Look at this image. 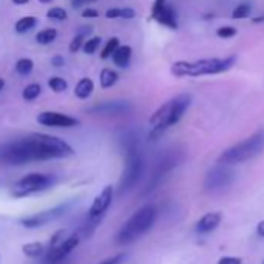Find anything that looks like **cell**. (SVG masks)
Wrapping results in <instances>:
<instances>
[{
    "label": "cell",
    "instance_id": "obj_34",
    "mask_svg": "<svg viewBox=\"0 0 264 264\" xmlns=\"http://www.w3.org/2000/svg\"><path fill=\"white\" fill-rule=\"evenodd\" d=\"M81 16H82L84 19H94V17H98V11L94 10V8H85V10L81 13Z\"/></svg>",
    "mask_w": 264,
    "mask_h": 264
},
{
    "label": "cell",
    "instance_id": "obj_19",
    "mask_svg": "<svg viewBox=\"0 0 264 264\" xmlns=\"http://www.w3.org/2000/svg\"><path fill=\"white\" fill-rule=\"evenodd\" d=\"M107 19H134L135 11L132 8H109L106 11Z\"/></svg>",
    "mask_w": 264,
    "mask_h": 264
},
{
    "label": "cell",
    "instance_id": "obj_4",
    "mask_svg": "<svg viewBox=\"0 0 264 264\" xmlns=\"http://www.w3.org/2000/svg\"><path fill=\"white\" fill-rule=\"evenodd\" d=\"M157 219V209L154 205L148 203L141 207L140 210H137L120 228V231L116 233V243L126 246V244H132L137 240H140L146 231H150L151 227L154 225Z\"/></svg>",
    "mask_w": 264,
    "mask_h": 264
},
{
    "label": "cell",
    "instance_id": "obj_17",
    "mask_svg": "<svg viewBox=\"0 0 264 264\" xmlns=\"http://www.w3.org/2000/svg\"><path fill=\"white\" fill-rule=\"evenodd\" d=\"M119 81V73L112 69H103L101 73H100V84L103 89H110L112 85L116 84Z\"/></svg>",
    "mask_w": 264,
    "mask_h": 264
},
{
    "label": "cell",
    "instance_id": "obj_21",
    "mask_svg": "<svg viewBox=\"0 0 264 264\" xmlns=\"http://www.w3.org/2000/svg\"><path fill=\"white\" fill-rule=\"evenodd\" d=\"M41 92H42V87L39 84H36V82L28 84L25 89L22 91V98L25 101H35L41 95Z\"/></svg>",
    "mask_w": 264,
    "mask_h": 264
},
{
    "label": "cell",
    "instance_id": "obj_24",
    "mask_svg": "<svg viewBox=\"0 0 264 264\" xmlns=\"http://www.w3.org/2000/svg\"><path fill=\"white\" fill-rule=\"evenodd\" d=\"M33 67H35V63L32 60H28V57H22L16 63V72L22 76H26L33 72Z\"/></svg>",
    "mask_w": 264,
    "mask_h": 264
},
{
    "label": "cell",
    "instance_id": "obj_11",
    "mask_svg": "<svg viewBox=\"0 0 264 264\" xmlns=\"http://www.w3.org/2000/svg\"><path fill=\"white\" fill-rule=\"evenodd\" d=\"M36 120L39 125L47 128H75L79 125V120L73 119V116L61 113V112H53V110L41 112Z\"/></svg>",
    "mask_w": 264,
    "mask_h": 264
},
{
    "label": "cell",
    "instance_id": "obj_40",
    "mask_svg": "<svg viewBox=\"0 0 264 264\" xmlns=\"http://www.w3.org/2000/svg\"><path fill=\"white\" fill-rule=\"evenodd\" d=\"M253 23H259V22H264V16L262 17H255L253 20H252Z\"/></svg>",
    "mask_w": 264,
    "mask_h": 264
},
{
    "label": "cell",
    "instance_id": "obj_36",
    "mask_svg": "<svg viewBox=\"0 0 264 264\" xmlns=\"http://www.w3.org/2000/svg\"><path fill=\"white\" fill-rule=\"evenodd\" d=\"M91 2H95V0H72V7L76 10V8H79L85 4H91Z\"/></svg>",
    "mask_w": 264,
    "mask_h": 264
},
{
    "label": "cell",
    "instance_id": "obj_35",
    "mask_svg": "<svg viewBox=\"0 0 264 264\" xmlns=\"http://www.w3.org/2000/svg\"><path fill=\"white\" fill-rule=\"evenodd\" d=\"M64 64H66V60H64L61 54H56V56L51 57V66H54V67H63Z\"/></svg>",
    "mask_w": 264,
    "mask_h": 264
},
{
    "label": "cell",
    "instance_id": "obj_13",
    "mask_svg": "<svg viewBox=\"0 0 264 264\" xmlns=\"http://www.w3.org/2000/svg\"><path fill=\"white\" fill-rule=\"evenodd\" d=\"M153 20H157L160 25L169 28V30H178L179 23H178V14H175L174 8L171 5H165L157 11H151V17Z\"/></svg>",
    "mask_w": 264,
    "mask_h": 264
},
{
    "label": "cell",
    "instance_id": "obj_42",
    "mask_svg": "<svg viewBox=\"0 0 264 264\" xmlns=\"http://www.w3.org/2000/svg\"><path fill=\"white\" fill-rule=\"evenodd\" d=\"M39 2H41V4H51L53 0H39Z\"/></svg>",
    "mask_w": 264,
    "mask_h": 264
},
{
    "label": "cell",
    "instance_id": "obj_31",
    "mask_svg": "<svg viewBox=\"0 0 264 264\" xmlns=\"http://www.w3.org/2000/svg\"><path fill=\"white\" fill-rule=\"evenodd\" d=\"M84 36H81V35H76L75 38H73V41L70 42V45H69V50H70V53H76L79 48H82V45H84Z\"/></svg>",
    "mask_w": 264,
    "mask_h": 264
},
{
    "label": "cell",
    "instance_id": "obj_10",
    "mask_svg": "<svg viewBox=\"0 0 264 264\" xmlns=\"http://www.w3.org/2000/svg\"><path fill=\"white\" fill-rule=\"evenodd\" d=\"M113 200V187L112 185H106L94 199L91 209H89V219L94 222H98L104 213L109 210V207L112 205Z\"/></svg>",
    "mask_w": 264,
    "mask_h": 264
},
{
    "label": "cell",
    "instance_id": "obj_20",
    "mask_svg": "<svg viewBox=\"0 0 264 264\" xmlns=\"http://www.w3.org/2000/svg\"><path fill=\"white\" fill-rule=\"evenodd\" d=\"M22 252L28 258H38L44 252V244L42 243H26L22 246Z\"/></svg>",
    "mask_w": 264,
    "mask_h": 264
},
{
    "label": "cell",
    "instance_id": "obj_18",
    "mask_svg": "<svg viewBox=\"0 0 264 264\" xmlns=\"http://www.w3.org/2000/svg\"><path fill=\"white\" fill-rule=\"evenodd\" d=\"M36 23H38V19H36L35 16H25V17H22V19H19V20L16 22L14 28H16V32H17L19 35H23V33H26V32L33 30V28L36 26Z\"/></svg>",
    "mask_w": 264,
    "mask_h": 264
},
{
    "label": "cell",
    "instance_id": "obj_1",
    "mask_svg": "<svg viewBox=\"0 0 264 264\" xmlns=\"http://www.w3.org/2000/svg\"><path fill=\"white\" fill-rule=\"evenodd\" d=\"M73 154L75 150L66 140L47 134H33L0 146V162L17 166L30 162L67 159Z\"/></svg>",
    "mask_w": 264,
    "mask_h": 264
},
{
    "label": "cell",
    "instance_id": "obj_14",
    "mask_svg": "<svg viewBox=\"0 0 264 264\" xmlns=\"http://www.w3.org/2000/svg\"><path fill=\"white\" fill-rule=\"evenodd\" d=\"M222 222V213L219 212H210L207 215H203L194 225L196 233L199 234H207L213 230L218 228V225Z\"/></svg>",
    "mask_w": 264,
    "mask_h": 264
},
{
    "label": "cell",
    "instance_id": "obj_29",
    "mask_svg": "<svg viewBox=\"0 0 264 264\" xmlns=\"http://www.w3.org/2000/svg\"><path fill=\"white\" fill-rule=\"evenodd\" d=\"M216 35L221 38V39H230V38H234L238 35V30L234 26H230V25H225V26H219L216 30Z\"/></svg>",
    "mask_w": 264,
    "mask_h": 264
},
{
    "label": "cell",
    "instance_id": "obj_5",
    "mask_svg": "<svg viewBox=\"0 0 264 264\" xmlns=\"http://www.w3.org/2000/svg\"><path fill=\"white\" fill-rule=\"evenodd\" d=\"M262 151H264V129H259L252 135H249L247 138L241 140L240 143L222 151V154L218 159V163L225 166L238 165L259 156Z\"/></svg>",
    "mask_w": 264,
    "mask_h": 264
},
{
    "label": "cell",
    "instance_id": "obj_16",
    "mask_svg": "<svg viewBox=\"0 0 264 264\" xmlns=\"http://www.w3.org/2000/svg\"><path fill=\"white\" fill-rule=\"evenodd\" d=\"M94 89H95L94 81L91 78H82L78 81V84L75 87V95L79 100H87L94 94Z\"/></svg>",
    "mask_w": 264,
    "mask_h": 264
},
{
    "label": "cell",
    "instance_id": "obj_25",
    "mask_svg": "<svg viewBox=\"0 0 264 264\" xmlns=\"http://www.w3.org/2000/svg\"><path fill=\"white\" fill-rule=\"evenodd\" d=\"M119 47H120V39L119 38H110L101 50V60H107V57H110L113 54V51Z\"/></svg>",
    "mask_w": 264,
    "mask_h": 264
},
{
    "label": "cell",
    "instance_id": "obj_43",
    "mask_svg": "<svg viewBox=\"0 0 264 264\" xmlns=\"http://www.w3.org/2000/svg\"><path fill=\"white\" fill-rule=\"evenodd\" d=\"M262 264H264V262H262Z\"/></svg>",
    "mask_w": 264,
    "mask_h": 264
},
{
    "label": "cell",
    "instance_id": "obj_30",
    "mask_svg": "<svg viewBox=\"0 0 264 264\" xmlns=\"http://www.w3.org/2000/svg\"><path fill=\"white\" fill-rule=\"evenodd\" d=\"M67 237H69V231H67L66 228L57 230V231L53 234V237L50 238V249H53V247H56V246H60Z\"/></svg>",
    "mask_w": 264,
    "mask_h": 264
},
{
    "label": "cell",
    "instance_id": "obj_41",
    "mask_svg": "<svg viewBox=\"0 0 264 264\" xmlns=\"http://www.w3.org/2000/svg\"><path fill=\"white\" fill-rule=\"evenodd\" d=\"M4 87H5V81H4L2 78H0V92L4 91Z\"/></svg>",
    "mask_w": 264,
    "mask_h": 264
},
{
    "label": "cell",
    "instance_id": "obj_2",
    "mask_svg": "<svg viewBox=\"0 0 264 264\" xmlns=\"http://www.w3.org/2000/svg\"><path fill=\"white\" fill-rule=\"evenodd\" d=\"M191 100L193 98L190 94H179V95L172 97L171 100H168L166 103H163L150 116V125L153 128L150 138L153 137V140H154V137H159L168 128L178 125L184 116V113L187 112V109L190 107Z\"/></svg>",
    "mask_w": 264,
    "mask_h": 264
},
{
    "label": "cell",
    "instance_id": "obj_22",
    "mask_svg": "<svg viewBox=\"0 0 264 264\" xmlns=\"http://www.w3.org/2000/svg\"><path fill=\"white\" fill-rule=\"evenodd\" d=\"M56 36H57V32L54 30V28H45V30L39 32L36 35V42L41 45H48L56 39Z\"/></svg>",
    "mask_w": 264,
    "mask_h": 264
},
{
    "label": "cell",
    "instance_id": "obj_37",
    "mask_svg": "<svg viewBox=\"0 0 264 264\" xmlns=\"http://www.w3.org/2000/svg\"><path fill=\"white\" fill-rule=\"evenodd\" d=\"M94 30V28L91 26V25H84V26H81L79 30H78V35H81V36H85V35H89L91 32Z\"/></svg>",
    "mask_w": 264,
    "mask_h": 264
},
{
    "label": "cell",
    "instance_id": "obj_8",
    "mask_svg": "<svg viewBox=\"0 0 264 264\" xmlns=\"http://www.w3.org/2000/svg\"><path fill=\"white\" fill-rule=\"evenodd\" d=\"M67 210V205H57V207H53V209H48V210H44V212H39V213H35L32 216H25L20 219V224L25 227V228H38V227H44L56 219H60L64 212Z\"/></svg>",
    "mask_w": 264,
    "mask_h": 264
},
{
    "label": "cell",
    "instance_id": "obj_15",
    "mask_svg": "<svg viewBox=\"0 0 264 264\" xmlns=\"http://www.w3.org/2000/svg\"><path fill=\"white\" fill-rule=\"evenodd\" d=\"M113 60V64L120 69H126L131 63V57H132V48L129 45H120L113 51V54L110 56Z\"/></svg>",
    "mask_w": 264,
    "mask_h": 264
},
{
    "label": "cell",
    "instance_id": "obj_27",
    "mask_svg": "<svg viewBox=\"0 0 264 264\" xmlns=\"http://www.w3.org/2000/svg\"><path fill=\"white\" fill-rule=\"evenodd\" d=\"M250 13H252L250 5H247V4H240L237 8L233 10L231 17H233V19H247V17L250 16Z\"/></svg>",
    "mask_w": 264,
    "mask_h": 264
},
{
    "label": "cell",
    "instance_id": "obj_3",
    "mask_svg": "<svg viewBox=\"0 0 264 264\" xmlns=\"http://www.w3.org/2000/svg\"><path fill=\"white\" fill-rule=\"evenodd\" d=\"M234 63H237V54L227 57H205V60L197 61H178L171 66V73L178 78L219 75L228 72L234 66Z\"/></svg>",
    "mask_w": 264,
    "mask_h": 264
},
{
    "label": "cell",
    "instance_id": "obj_26",
    "mask_svg": "<svg viewBox=\"0 0 264 264\" xmlns=\"http://www.w3.org/2000/svg\"><path fill=\"white\" fill-rule=\"evenodd\" d=\"M100 45H101V38L95 36V38H91L89 41L84 42L82 50H84L85 54H94V53L100 48Z\"/></svg>",
    "mask_w": 264,
    "mask_h": 264
},
{
    "label": "cell",
    "instance_id": "obj_7",
    "mask_svg": "<svg viewBox=\"0 0 264 264\" xmlns=\"http://www.w3.org/2000/svg\"><path fill=\"white\" fill-rule=\"evenodd\" d=\"M234 181V172L230 169V166L225 165H219L215 166L213 169L209 171V174L205 175V188L209 191H215V190H221L225 188L228 185H231Z\"/></svg>",
    "mask_w": 264,
    "mask_h": 264
},
{
    "label": "cell",
    "instance_id": "obj_33",
    "mask_svg": "<svg viewBox=\"0 0 264 264\" xmlns=\"http://www.w3.org/2000/svg\"><path fill=\"white\" fill-rule=\"evenodd\" d=\"M218 264H243V259L238 256H222L219 258Z\"/></svg>",
    "mask_w": 264,
    "mask_h": 264
},
{
    "label": "cell",
    "instance_id": "obj_12",
    "mask_svg": "<svg viewBox=\"0 0 264 264\" xmlns=\"http://www.w3.org/2000/svg\"><path fill=\"white\" fill-rule=\"evenodd\" d=\"M79 244V237L78 234H69V237L60 244L53 249H48V253H47V262L48 264H54V262H60L63 258H66L76 246Z\"/></svg>",
    "mask_w": 264,
    "mask_h": 264
},
{
    "label": "cell",
    "instance_id": "obj_23",
    "mask_svg": "<svg viewBox=\"0 0 264 264\" xmlns=\"http://www.w3.org/2000/svg\"><path fill=\"white\" fill-rule=\"evenodd\" d=\"M48 87H50V89H51L54 94H63V92L67 91L69 84H67V81H66L64 78L53 76V78L48 79Z\"/></svg>",
    "mask_w": 264,
    "mask_h": 264
},
{
    "label": "cell",
    "instance_id": "obj_38",
    "mask_svg": "<svg viewBox=\"0 0 264 264\" xmlns=\"http://www.w3.org/2000/svg\"><path fill=\"white\" fill-rule=\"evenodd\" d=\"M256 233L259 234L261 238H264V221H259L256 225Z\"/></svg>",
    "mask_w": 264,
    "mask_h": 264
},
{
    "label": "cell",
    "instance_id": "obj_9",
    "mask_svg": "<svg viewBox=\"0 0 264 264\" xmlns=\"http://www.w3.org/2000/svg\"><path fill=\"white\" fill-rule=\"evenodd\" d=\"M141 174V159L135 150H129L126 156V165L122 178V188L131 190L140 179Z\"/></svg>",
    "mask_w": 264,
    "mask_h": 264
},
{
    "label": "cell",
    "instance_id": "obj_39",
    "mask_svg": "<svg viewBox=\"0 0 264 264\" xmlns=\"http://www.w3.org/2000/svg\"><path fill=\"white\" fill-rule=\"evenodd\" d=\"M28 2H30V0H13V4H16V5H25Z\"/></svg>",
    "mask_w": 264,
    "mask_h": 264
},
{
    "label": "cell",
    "instance_id": "obj_32",
    "mask_svg": "<svg viewBox=\"0 0 264 264\" xmlns=\"http://www.w3.org/2000/svg\"><path fill=\"white\" fill-rule=\"evenodd\" d=\"M125 258H126V253H115L113 256H109L98 264H120Z\"/></svg>",
    "mask_w": 264,
    "mask_h": 264
},
{
    "label": "cell",
    "instance_id": "obj_28",
    "mask_svg": "<svg viewBox=\"0 0 264 264\" xmlns=\"http://www.w3.org/2000/svg\"><path fill=\"white\" fill-rule=\"evenodd\" d=\"M47 17L48 19H53V20H67V11L61 7H54V8H50L47 11Z\"/></svg>",
    "mask_w": 264,
    "mask_h": 264
},
{
    "label": "cell",
    "instance_id": "obj_6",
    "mask_svg": "<svg viewBox=\"0 0 264 264\" xmlns=\"http://www.w3.org/2000/svg\"><path fill=\"white\" fill-rule=\"evenodd\" d=\"M54 184V178L51 174H42V172H30L19 179L11 187V196L16 199H22L26 196H32L41 191L48 190Z\"/></svg>",
    "mask_w": 264,
    "mask_h": 264
}]
</instances>
